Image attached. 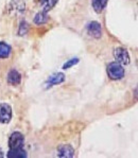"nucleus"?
<instances>
[{
  "mask_svg": "<svg viewBox=\"0 0 138 158\" xmlns=\"http://www.w3.org/2000/svg\"><path fill=\"white\" fill-rule=\"evenodd\" d=\"M106 71H107L108 77L111 80H114V81L121 80L124 77V68L118 62L110 63L107 65V68H106Z\"/></svg>",
  "mask_w": 138,
  "mask_h": 158,
  "instance_id": "f257e3e1",
  "label": "nucleus"
},
{
  "mask_svg": "<svg viewBox=\"0 0 138 158\" xmlns=\"http://www.w3.org/2000/svg\"><path fill=\"white\" fill-rule=\"evenodd\" d=\"M114 57L121 65L130 64V54L128 50L123 47H118L114 50Z\"/></svg>",
  "mask_w": 138,
  "mask_h": 158,
  "instance_id": "f03ea898",
  "label": "nucleus"
},
{
  "mask_svg": "<svg viewBox=\"0 0 138 158\" xmlns=\"http://www.w3.org/2000/svg\"><path fill=\"white\" fill-rule=\"evenodd\" d=\"M25 143V137L20 132H14L9 138V147L10 149H18L23 148Z\"/></svg>",
  "mask_w": 138,
  "mask_h": 158,
  "instance_id": "7ed1b4c3",
  "label": "nucleus"
},
{
  "mask_svg": "<svg viewBox=\"0 0 138 158\" xmlns=\"http://www.w3.org/2000/svg\"><path fill=\"white\" fill-rule=\"evenodd\" d=\"M12 120V107L6 103L0 104V123L6 124Z\"/></svg>",
  "mask_w": 138,
  "mask_h": 158,
  "instance_id": "20e7f679",
  "label": "nucleus"
},
{
  "mask_svg": "<svg viewBox=\"0 0 138 158\" xmlns=\"http://www.w3.org/2000/svg\"><path fill=\"white\" fill-rule=\"evenodd\" d=\"M86 31L94 38H100L102 36V27L98 21H90L87 23Z\"/></svg>",
  "mask_w": 138,
  "mask_h": 158,
  "instance_id": "39448f33",
  "label": "nucleus"
},
{
  "mask_svg": "<svg viewBox=\"0 0 138 158\" xmlns=\"http://www.w3.org/2000/svg\"><path fill=\"white\" fill-rule=\"evenodd\" d=\"M65 81V74L62 73V72H56V73H53L52 75H50L49 79L46 81L45 83V88H50L52 86H55V85H59L61 83Z\"/></svg>",
  "mask_w": 138,
  "mask_h": 158,
  "instance_id": "423d86ee",
  "label": "nucleus"
},
{
  "mask_svg": "<svg viewBox=\"0 0 138 158\" xmlns=\"http://www.w3.org/2000/svg\"><path fill=\"white\" fill-rule=\"evenodd\" d=\"M74 155V150L70 144H61L57 148V156L64 158H71Z\"/></svg>",
  "mask_w": 138,
  "mask_h": 158,
  "instance_id": "0eeeda50",
  "label": "nucleus"
},
{
  "mask_svg": "<svg viewBox=\"0 0 138 158\" xmlns=\"http://www.w3.org/2000/svg\"><path fill=\"white\" fill-rule=\"evenodd\" d=\"M21 82V74L16 69H12L8 74V83L12 86H17Z\"/></svg>",
  "mask_w": 138,
  "mask_h": 158,
  "instance_id": "6e6552de",
  "label": "nucleus"
},
{
  "mask_svg": "<svg viewBox=\"0 0 138 158\" xmlns=\"http://www.w3.org/2000/svg\"><path fill=\"white\" fill-rule=\"evenodd\" d=\"M9 158H26L27 152L23 150V148H18V149H10L8 153Z\"/></svg>",
  "mask_w": 138,
  "mask_h": 158,
  "instance_id": "1a4fd4ad",
  "label": "nucleus"
},
{
  "mask_svg": "<svg viewBox=\"0 0 138 158\" xmlns=\"http://www.w3.org/2000/svg\"><path fill=\"white\" fill-rule=\"evenodd\" d=\"M106 4H107V0H91V6H93L94 11L98 14H100L105 9Z\"/></svg>",
  "mask_w": 138,
  "mask_h": 158,
  "instance_id": "9d476101",
  "label": "nucleus"
},
{
  "mask_svg": "<svg viewBox=\"0 0 138 158\" xmlns=\"http://www.w3.org/2000/svg\"><path fill=\"white\" fill-rule=\"evenodd\" d=\"M12 48L4 42H0V58H8L11 54Z\"/></svg>",
  "mask_w": 138,
  "mask_h": 158,
  "instance_id": "9b49d317",
  "label": "nucleus"
},
{
  "mask_svg": "<svg viewBox=\"0 0 138 158\" xmlns=\"http://www.w3.org/2000/svg\"><path fill=\"white\" fill-rule=\"evenodd\" d=\"M59 0H40V3L42 6V11L44 12H49L50 10H52L55 6V4L57 3Z\"/></svg>",
  "mask_w": 138,
  "mask_h": 158,
  "instance_id": "f8f14e48",
  "label": "nucleus"
},
{
  "mask_svg": "<svg viewBox=\"0 0 138 158\" xmlns=\"http://www.w3.org/2000/svg\"><path fill=\"white\" fill-rule=\"evenodd\" d=\"M34 23L35 25H44L48 21V15H47V12H40L37 13L34 17Z\"/></svg>",
  "mask_w": 138,
  "mask_h": 158,
  "instance_id": "ddd939ff",
  "label": "nucleus"
},
{
  "mask_svg": "<svg viewBox=\"0 0 138 158\" xmlns=\"http://www.w3.org/2000/svg\"><path fill=\"white\" fill-rule=\"evenodd\" d=\"M78 63H79V58L78 57L71 58V60H69L68 62H66L64 65H63V69H69L70 67L74 66V65L78 64Z\"/></svg>",
  "mask_w": 138,
  "mask_h": 158,
  "instance_id": "4468645a",
  "label": "nucleus"
},
{
  "mask_svg": "<svg viewBox=\"0 0 138 158\" xmlns=\"http://www.w3.org/2000/svg\"><path fill=\"white\" fill-rule=\"evenodd\" d=\"M29 30V26L28 23H26V21H21L20 23V27H19V30H18V34L19 35H25V34H27V32H28Z\"/></svg>",
  "mask_w": 138,
  "mask_h": 158,
  "instance_id": "2eb2a0df",
  "label": "nucleus"
},
{
  "mask_svg": "<svg viewBox=\"0 0 138 158\" xmlns=\"http://www.w3.org/2000/svg\"><path fill=\"white\" fill-rule=\"evenodd\" d=\"M0 157H3V152H2L1 149H0Z\"/></svg>",
  "mask_w": 138,
  "mask_h": 158,
  "instance_id": "dca6fc26",
  "label": "nucleus"
}]
</instances>
